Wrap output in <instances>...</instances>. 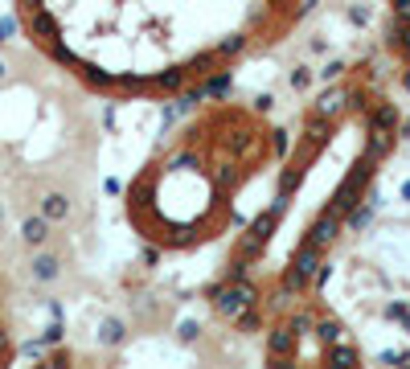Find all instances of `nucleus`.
Returning <instances> with one entry per match:
<instances>
[{
	"mask_svg": "<svg viewBox=\"0 0 410 369\" xmlns=\"http://www.w3.org/2000/svg\"><path fill=\"white\" fill-rule=\"evenodd\" d=\"M283 209H288V197L279 193L275 201H271V209H267V214H259V218H255V226H250V230L238 238L234 254H238V259H246V263H255V259L267 250V242H271V234H275V226H279V218H283Z\"/></svg>",
	"mask_w": 410,
	"mask_h": 369,
	"instance_id": "nucleus-1",
	"label": "nucleus"
},
{
	"mask_svg": "<svg viewBox=\"0 0 410 369\" xmlns=\"http://www.w3.org/2000/svg\"><path fill=\"white\" fill-rule=\"evenodd\" d=\"M205 295H210V304H214L217 316L230 320V324H234L250 304H259V287H255L250 279H238V283H222V279H217Z\"/></svg>",
	"mask_w": 410,
	"mask_h": 369,
	"instance_id": "nucleus-2",
	"label": "nucleus"
},
{
	"mask_svg": "<svg viewBox=\"0 0 410 369\" xmlns=\"http://www.w3.org/2000/svg\"><path fill=\"white\" fill-rule=\"evenodd\" d=\"M324 263V250L320 246H312V242H304L300 238V246L291 250V259H288V271H283V279H279V287L283 292H308V283H312V275H316V267Z\"/></svg>",
	"mask_w": 410,
	"mask_h": 369,
	"instance_id": "nucleus-3",
	"label": "nucleus"
},
{
	"mask_svg": "<svg viewBox=\"0 0 410 369\" xmlns=\"http://www.w3.org/2000/svg\"><path fill=\"white\" fill-rule=\"evenodd\" d=\"M373 172H378V164H373V160H365V156H361V160H357V164L349 169V176H345V181L337 185V193H333V201H328V209L345 218V214H349V209H353V205L361 201V193H365V189H369Z\"/></svg>",
	"mask_w": 410,
	"mask_h": 369,
	"instance_id": "nucleus-4",
	"label": "nucleus"
},
{
	"mask_svg": "<svg viewBox=\"0 0 410 369\" xmlns=\"http://www.w3.org/2000/svg\"><path fill=\"white\" fill-rule=\"evenodd\" d=\"M295 353H300L295 332H291L288 324H275V328H271V337H267V357H271V365H275V369L295 365Z\"/></svg>",
	"mask_w": 410,
	"mask_h": 369,
	"instance_id": "nucleus-5",
	"label": "nucleus"
},
{
	"mask_svg": "<svg viewBox=\"0 0 410 369\" xmlns=\"http://www.w3.org/2000/svg\"><path fill=\"white\" fill-rule=\"evenodd\" d=\"M21 21H25V29H29V37L37 41V46H46V41H58V17L49 13L46 4H37V8H29V13H21Z\"/></svg>",
	"mask_w": 410,
	"mask_h": 369,
	"instance_id": "nucleus-6",
	"label": "nucleus"
},
{
	"mask_svg": "<svg viewBox=\"0 0 410 369\" xmlns=\"http://www.w3.org/2000/svg\"><path fill=\"white\" fill-rule=\"evenodd\" d=\"M337 238H340V214H333V209H324V214H320V218L304 230V242L320 246V250H328Z\"/></svg>",
	"mask_w": 410,
	"mask_h": 369,
	"instance_id": "nucleus-7",
	"label": "nucleus"
},
{
	"mask_svg": "<svg viewBox=\"0 0 410 369\" xmlns=\"http://www.w3.org/2000/svg\"><path fill=\"white\" fill-rule=\"evenodd\" d=\"M333 123L337 119H324V115H308V123H304V136H300V144L316 148V152H324V144L333 140Z\"/></svg>",
	"mask_w": 410,
	"mask_h": 369,
	"instance_id": "nucleus-8",
	"label": "nucleus"
},
{
	"mask_svg": "<svg viewBox=\"0 0 410 369\" xmlns=\"http://www.w3.org/2000/svg\"><path fill=\"white\" fill-rule=\"evenodd\" d=\"M394 144H398V136H394V131H378V127H369L361 156H365V160H373V164H382L390 152H394Z\"/></svg>",
	"mask_w": 410,
	"mask_h": 369,
	"instance_id": "nucleus-9",
	"label": "nucleus"
},
{
	"mask_svg": "<svg viewBox=\"0 0 410 369\" xmlns=\"http://www.w3.org/2000/svg\"><path fill=\"white\" fill-rule=\"evenodd\" d=\"M70 70L78 74V78H82L91 91H115V74H111V70H98L95 62H82V58H78Z\"/></svg>",
	"mask_w": 410,
	"mask_h": 369,
	"instance_id": "nucleus-10",
	"label": "nucleus"
},
{
	"mask_svg": "<svg viewBox=\"0 0 410 369\" xmlns=\"http://www.w3.org/2000/svg\"><path fill=\"white\" fill-rule=\"evenodd\" d=\"M365 115H369V127H378V131H398V123H402L398 107H394L390 98H373V107H369Z\"/></svg>",
	"mask_w": 410,
	"mask_h": 369,
	"instance_id": "nucleus-11",
	"label": "nucleus"
},
{
	"mask_svg": "<svg viewBox=\"0 0 410 369\" xmlns=\"http://www.w3.org/2000/svg\"><path fill=\"white\" fill-rule=\"evenodd\" d=\"M29 275H33V283H53V279L62 275V259H58L53 250H41V254H33Z\"/></svg>",
	"mask_w": 410,
	"mask_h": 369,
	"instance_id": "nucleus-12",
	"label": "nucleus"
},
{
	"mask_svg": "<svg viewBox=\"0 0 410 369\" xmlns=\"http://www.w3.org/2000/svg\"><path fill=\"white\" fill-rule=\"evenodd\" d=\"M185 82H189V78H185V66H177V70H160V74H148V91H160V95H177Z\"/></svg>",
	"mask_w": 410,
	"mask_h": 369,
	"instance_id": "nucleus-13",
	"label": "nucleus"
},
{
	"mask_svg": "<svg viewBox=\"0 0 410 369\" xmlns=\"http://www.w3.org/2000/svg\"><path fill=\"white\" fill-rule=\"evenodd\" d=\"M312 111H316V115H324V119H337L340 111H345V86H337V82H333V86H328L324 95L316 98Z\"/></svg>",
	"mask_w": 410,
	"mask_h": 369,
	"instance_id": "nucleus-14",
	"label": "nucleus"
},
{
	"mask_svg": "<svg viewBox=\"0 0 410 369\" xmlns=\"http://www.w3.org/2000/svg\"><path fill=\"white\" fill-rule=\"evenodd\" d=\"M324 361L328 365H340V369H349V365H361V349H353V344H324Z\"/></svg>",
	"mask_w": 410,
	"mask_h": 369,
	"instance_id": "nucleus-15",
	"label": "nucleus"
},
{
	"mask_svg": "<svg viewBox=\"0 0 410 369\" xmlns=\"http://www.w3.org/2000/svg\"><path fill=\"white\" fill-rule=\"evenodd\" d=\"M312 337H316L320 344H337V341H345V324H340L337 316H316Z\"/></svg>",
	"mask_w": 410,
	"mask_h": 369,
	"instance_id": "nucleus-16",
	"label": "nucleus"
},
{
	"mask_svg": "<svg viewBox=\"0 0 410 369\" xmlns=\"http://www.w3.org/2000/svg\"><path fill=\"white\" fill-rule=\"evenodd\" d=\"M123 341H127V324H123L120 316H107L103 324H98V344H107V349H120Z\"/></svg>",
	"mask_w": 410,
	"mask_h": 369,
	"instance_id": "nucleus-17",
	"label": "nucleus"
},
{
	"mask_svg": "<svg viewBox=\"0 0 410 369\" xmlns=\"http://www.w3.org/2000/svg\"><path fill=\"white\" fill-rule=\"evenodd\" d=\"M214 70H222V58L217 53H193L189 66H185V78H197L201 82V78H210Z\"/></svg>",
	"mask_w": 410,
	"mask_h": 369,
	"instance_id": "nucleus-18",
	"label": "nucleus"
},
{
	"mask_svg": "<svg viewBox=\"0 0 410 369\" xmlns=\"http://www.w3.org/2000/svg\"><path fill=\"white\" fill-rule=\"evenodd\" d=\"M21 238L29 246H46L49 242V218H41V214H37V218H25L21 221Z\"/></svg>",
	"mask_w": 410,
	"mask_h": 369,
	"instance_id": "nucleus-19",
	"label": "nucleus"
},
{
	"mask_svg": "<svg viewBox=\"0 0 410 369\" xmlns=\"http://www.w3.org/2000/svg\"><path fill=\"white\" fill-rule=\"evenodd\" d=\"M66 214H70V201H66V193H46V197H41V218L62 221Z\"/></svg>",
	"mask_w": 410,
	"mask_h": 369,
	"instance_id": "nucleus-20",
	"label": "nucleus"
},
{
	"mask_svg": "<svg viewBox=\"0 0 410 369\" xmlns=\"http://www.w3.org/2000/svg\"><path fill=\"white\" fill-rule=\"evenodd\" d=\"M283 324H288L291 332H295V341H304V337L312 332V324H316V312H312V308H300V312H291Z\"/></svg>",
	"mask_w": 410,
	"mask_h": 369,
	"instance_id": "nucleus-21",
	"label": "nucleus"
},
{
	"mask_svg": "<svg viewBox=\"0 0 410 369\" xmlns=\"http://www.w3.org/2000/svg\"><path fill=\"white\" fill-rule=\"evenodd\" d=\"M242 49H246V33H230V37H222V41H217V58H238Z\"/></svg>",
	"mask_w": 410,
	"mask_h": 369,
	"instance_id": "nucleus-22",
	"label": "nucleus"
},
{
	"mask_svg": "<svg viewBox=\"0 0 410 369\" xmlns=\"http://www.w3.org/2000/svg\"><path fill=\"white\" fill-rule=\"evenodd\" d=\"M115 86L127 95H144L148 91V74H115Z\"/></svg>",
	"mask_w": 410,
	"mask_h": 369,
	"instance_id": "nucleus-23",
	"label": "nucleus"
},
{
	"mask_svg": "<svg viewBox=\"0 0 410 369\" xmlns=\"http://www.w3.org/2000/svg\"><path fill=\"white\" fill-rule=\"evenodd\" d=\"M246 275H250V263L234 254V263H226V271H222V283H238V279H246Z\"/></svg>",
	"mask_w": 410,
	"mask_h": 369,
	"instance_id": "nucleus-24",
	"label": "nucleus"
},
{
	"mask_svg": "<svg viewBox=\"0 0 410 369\" xmlns=\"http://www.w3.org/2000/svg\"><path fill=\"white\" fill-rule=\"evenodd\" d=\"M345 70H349V66H345L340 58H333V62H328L324 70H312V74L320 78V82H340V78H345Z\"/></svg>",
	"mask_w": 410,
	"mask_h": 369,
	"instance_id": "nucleus-25",
	"label": "nucleus"
},
{
	"mask_svg": "<svg viewBox=\"0 0 410 369\" xmlns=\"http://www.w3.org/2000/svg\"><path fill=\"white\" fill-rule=\"evenodd\" d=\"M312 78H316V74L308 70V66H295V70L288 74V86H291V91H308V86H312Z\"/></svg>",
	"mask_w": 410,
	"mask_h": 369,
	"instance_id": "nucleus-26",
	"label": "nucleus"
},
{
	"mask_svg": "<svg viewBox=\"0 0 410 369\" xmlns=\"http://www.w3.org/2000/svg\"><path fill=\"white\" fill-rule=\"evenodd\" d=\"M41 361H46V369H66V365H74V353L70 349H53V353H46Z\"/></svg>",
	"mask_w": 410,
	"mask_h": 369,
	"instance_id": "nucleus-27",
	"label": "nucleus"
},
{
	"mask_svg": "<svg viewBox=\"0 0 410 369\" xmlns=\"http://www.w3.org/2000/svg\"><path fill=\"white\" fill-rule=\"evenodd\" d=\"M378 361H382V365H406L410 349H386V353H378Z\"/></svg>",
	"mask_w": 410,
	"mask_h": 369,
	"instance_id": "nucleus-28",
	"label": "nucleus"
},
{
	"mask_svg": "<svg viewBox=\"0 0 410 369\" xmlns=\"http://www.w3.org/2000/svg\"><path fill=\"white\" fill-rule=\"evenodd\" d=\"M62 337H66V328H62V320H53L46 332H41V344H62Z\"/></svg>",
	"mask_w": 410,
	"mask_h": 369,
	"instance_id": "nucleus-29",
	"label": "nucleus"
},
{
	"mask_svg": "<svg viewBox=\"0 0 410 369\" xmlns=\"http://www.w3.org/2000/svg\"><path fill=\"white\" fill-rule=\"evenodd\" d=\"M177 337H181V341H185V344H193L197 337H201V324H197V320H185V324H181V332H177Z\"/></svg>",
	"mask_w": 410,
	"mask_h": 369,
	"instance_id": "nucleus-30",
	"label": "nucleus"
},
{
	"mask_svg": "<svg viewBox=\"0 0 410 369\" xmlns=\"http://www.w3.org/2000/svg\"><path fill=\"white\" fill-rule=\"evenodd\" d=\"M390 17H398V21L406 25L410 21V0H390Z\"/></svg>",
	"mask_w": 410,
	"mask_h": 369,
	"instance_id": "nucleus-31",
	"label": "nucleus"
},
{
	"mask_svg": "<svg viewBox=\"0 0 410 369\" xmlns=\"http://www.w3.org/2000/svg\"><path fill=\"white\" fill-rule=\"evenodd\" d=\"M349 21L365 29V25H369V8H365V4H353V8H349Z\"/></svg>",
	"mask_w": 410,
	"mask_h": 369,
	"instance_id": "nucleus-32",
	"label": "nucleus"
},
{
	"mask_svg": "<svg viewBox=\"0 0 410 369\" xmlns=\"http://www.w3.org/2000/svg\"><path fill=\"white\" fill-rule=\"evenodd\" d=\"M406 316H410V308H406V304H386V320H398V324H402Z\"/></svg>",
	"mask_w": 410,
	"mask_h": 369,
	"instance_id": "nucleus-33",
	"label": "nucleus"
},
{
	"mask_svg": "<svg viewBox=\"0 0 410 369\" xmlns=\"http://www.w3.org/2000/svg\"><path fill=\"white\" fill-rule=\"evenodd\" d=\"M271 107H275V95H259L255 98V111H259V115H267Z\"/></svg>",
	"mask_w": 410,
	"mask_h": 369,
	"instance_id": "nucleus-34",
	"label": "nucleus"
},
{
	"mask_svg": "<svg viewBox=\"0 0 410 369\" xmlns=\"http://www.w3.org/2000/svg\"><path fill=\"white\" fill-rule=\"evenodd\" d=\"M13 33H17V21H13V17H4V21H0V41H8Z\"/></svg>",
	"mask_w": 410,
	"mask_h": 369,
	"instance_id": "nucleus-35",
	"label": "nucleus"
},
{
	"mask_svg": "<svg viewBox=\"0 0 410 369\" xmlns=\"http://www.w3.org/2000/svg\"><path fill=\"white\" fill-rule=\"evenodd\" d=\"M156 263H160V250H156V246H148V250H144V267H156Z\"/></svg>",
	"mask_w": 410,
	"mask_h": 369,
	"instance_id": "nucleus-36",
	"label": "nucleus"
},
{
	"mask_svg": "<svg viewBox=\"0 0 410 369\" xmlns=\"http://www.w3.org/2000/svg\"><path fill=\"white\" fill-rule=\"evenodd\" d=\"M402 86H410V58H406V74H402Z\"/></svg>",
	"mask_w": 410,
	"mask_h": 369,
	"instance_id": "nucleus-37",
	"label": "nucleus"
},
{
	"mask_svg": "<svg viewBox=\"0 0 410 369\" xmlns=\"http://www.w3.org/2000/svg\"><path fill=\"white\" fill-rule=\"evenodd\" d=\"M402 197H406V201H410V181H406V185H402Z\"/></svg>",
	"mask_w": 410,
	"mask_h": 369,
	"instance_id": "nucleus-38",
	"label": "nucleus"
},
{
	"mask_svg": "<svg viewBox=\"0 0 410 369\" xmlns=\"http://www.w3.org/2000/svg\"><path fill=\"white\" fill-rule=\"evenodd\" d=\"M4 70H8V66H4V62H0V78H4Z\"/></svg>",
	"mask_w": 410,
	"mask_h": 369,
	"instance_id": "nucleus-39",
	"label": "nucleus"
},
{
	"mask_svg": "<svg viewBox=\"0 0 410 369\" xmlns=\"http://www.w3.org/2000/svg\"><path fill=\"white\" fill-rule=\"evenodd\" d=\"M402 324H406V332H410V316H406V320H402Z\"/></svg>",
	"mask_w": 410,
	"mask_h": 369,
	"instance_id": "nucleus-40",
	"label": "nucleus"
}]
</instances>
